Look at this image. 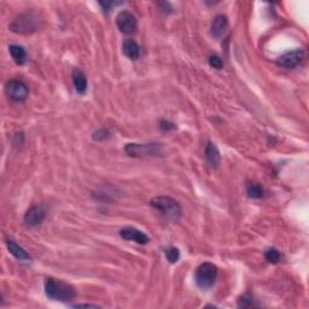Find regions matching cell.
<instances>
[{"instance_id":"obj_23","label":"cell","mask_w":309,"mask_h":309,"mask_svg":"<svg viewBox=\"0 0 309 309\" xmlns=\"http://www.w3.org/2000/svg\"><path fill=\"white\" fill-rule=\"evenodd\" d=\"M108 135H109V132L107 129H99L93 134V139L94 140H104L108 138Z\"/></svg>"},{"instance_id":"obj_8","label":"cell","mask_w":309,"mask_h":309,"mask_svg":"<svg viewBox=\"0 0 309 309\" xmlns=\"http://www.w3.org/2000/svg\"><path fill=\"white\" fill-rule=\"evenodd\" d=\"M116 24H118L119 29L124 34H130L136 29L138 22H136L135 16L130 13L129 11L124 10L119 12L118 17H116Z\"/></svg>"},{"instance_id":"obj_19","label":"cell","mask_w":309,"mask_h":309,"mask_svg":"<svg viewBox=\"0 0 309 309\" xmlns=\"http://www.w3.org/2000/svg\"><path fill=\"white\" fill-rule=\"evenodd\" d=\"M164 254H166L167 260H168L171 263H177L180 258L179 249H178V247H174L166 249Z\"/></svg>"},{"instance_id":"obj_3","label":"cell","mask_w":309,"mask_h":309,"mask_svg":"<svg viewBox=\"0 0 309 309\" xmlns=\"http://www.w3.org/2000/svg\"><path fill=\"white\" fill-rule=\"evenodd\" d=\"M152 208L157 209L167 219L177 221L182 216V207L174 198L168 196L155 197L150 202Z\"/></svg>"},{"instance_id":"obj_10","label":"cell","mask_w":309,"mask_h":309,"mask_svg":"<svg viewBox=\"0 0 309 309\" xmlns=\"http://www.w3.org/2000/svg\"><path fill=\"white\" fill-rule=\"evenodd\" d=\"M120 236H121V238L124 239V241L135 242V243L141 244V246H144V244H147L150 242L149 236L145 235V233L141 232L140 230H138V228H134V227L122 228V230L120 231Z\"/></svg>"},{"instance_id":"obj_24","label":"cell","mask_w":309,"mask_h":309,"mask_svg":"<svg viewBox=\"0 0 309 309\" xmlns=\"http://www.w3.org/2000/svg\"><path fill=\"white\" fill-rule=\"evenodd\" d=\"M99 5L103 7V10H104L105 12H110L114 5H118V4H115V2H108L107 1V2H99Z\"/></svg>"},{"instance_id":"obj_17","label":"cell","mask_w":309,"mask_h":309,"mask_svg":"<svg viewBox=\"0 0 309 309\" xmlns=\"http://www.w3.org/2000/svg\"><path fill=\"white\" fill-rule=\"evenodd\" d=\"M247 196L250 197V198L260 199V198H263L266 191H264L263 186H261L260 184L249 183L247 185Z\"/></svg>"},{"instance_id":"obj_20","label":"cell","mask_w":309,"mask_h":309,"mask_svg":"<svg viewBox=\"0 0 309 309\" xmlns=\"http://www.w3.org/2000/svg\"><path fill=\"white\" fill-rule=\"evenodd\" d=\"M255 306H257V305H255L254 300H252V297L250 296V295H244V296H242L238 301V307L250 308V307H255Z\"/></svg>"},{"instance_id":"obj_2","label":"cell","mask_w":309,"mask_h":309,"mask_svg":"<svg viewBox=\"0 0 309 309\" xmlns=\"http://www.w3.org/2000/svg\"><path fill=\"white\" fill-rule=\"evenodd\" d=\"M39 26H40V18L39 15L34 11L30 12H24L17 16L12 22L10 23V30L17 34L29 35L37 32Z\"/></svg>"},{"instance_id":"obj_25","label":"cell","mask_w":309,"mask_h":309,"mask_svg":"<svg viewBox=\"0 0 309 309\" xmlns=\"http://www.w3.org/2000/svg\"><path fill=\"white\" fill-rule=\"evenodd\" d=\"M74 307L75 308H80V307H97V306H94V305H75Z\"/></svg>"},{"instance_id":"obj_14","label":"cell","mask_w":309,"mask_h":309,"mask_svg":"<svg viewBox=\"0 0 309 309\" xmlns=\"http://www.w3.org/2000/svg\"><path fill=\"white\" fill-rule=\"evenodd\" d=\"M71 77H73V83L75 90L79 94H85L87 92V77L86 75L82 73L80 69H74L73 74H71Z\"/></svg>"},{"instance_id":"obj_15","label":"cell","mask_w":309,"mask_h":309,"mask_svg":"<svg viewBox=\"0 0 309 309\" xmlns=\"http://www.w3.org/2000/svg\"><path fill=\"white\" fill-rule=\"evenodd\" d=\"M122 50H124V56H127L129 60H138L139 56H140V49L139 45L132 39H126L122 44Z\"/></svg>"},{"instance_id":"obj_1","label":"cell","mask_w":309,"mask_h":309,"mask_svg":"<svg viewBox=\"0 0 309 309\" xmlns=\"http://www.w3.org/2000/svg\"><path fill=\"white\" fill-rule=\"evenodd\" d=\"M45 294L49 299L61 302H69L76 296L75 289L70 284L57 279H46L45 282Z\"/></svg>"},{"instance_id":"obj_9","label":"cell","mask_w":309,"mask_h":309,"mask_svg":"<svg viewBox=\"0 0 309 309\" xmlns=\"http://www.w3.org/2000/svg\"><path fill=\"white\" fill-rule=\"evenodd\" d=\"M46 218V210L43 205H34L24 215V222L27 226L35 227L40 225Z\"/></svg>"},{"instance_id":"obj_18","label":"cell","mask_w":309,"mask_h":309,"mask_svg":"<svg viewBox=\"0 0 309 309\" xmlns=\"http://www.w3.org/2000/svg\"><path fill=\"white\" fill-rule=\"evenodd\" d=\"M264 258H266L269 263L277 264L280 262V260H282V255H280L279 250H277L275 247H269V249H267L266 251H264Z\"/></svg>"},{"instance_id":"obj_4","label":"cell","mask_w":309,"mask_h":309,"mask_svg":"<svg viewBox=\"0 0 309 309\" xmlns=\"http://www.w3.org/2000/svg\"><path fill=\"white\" fill-rule=\"evenodd\" d=\"M124 152L130 157H162L164 155L162 144H127Z\"/></svg>"},{"instance_id":"obj_12","label":"cell","mask_w":309,"mask_h":309,"mask_svg":"<svg viewBox=\"0 0 309 309\" xmlns=\"http://www.w3.org/2000/svg\"><path fill=\"white\" fill-rule=\"evenodd\" d=\"M5 244H6L7 249H9L10 254L15 256L16 258L19 261H30V255L28 254L26 250L23 249L21 246H18L12 238H6L5 239Z\"/></svg>"},{"instance_id":"obj_22","label":"cell","mask_w":309,"mask_h":309,"mask_svg":"<svg viewBox=\"0 0 309 309\" xmlns=\"http://www.w3.org/2000/svg\"><path fill=\"white\" fill-rule=\"evenodd\" d=\"M160 128L162 130H164V132H168V130H173L175 128V124H172V122L167 121V120H162V121L160 122Z\"/></svg>"},{"instance_id":"obj_6","label":"cell","mask_w":309,"mask_h":309,"mask_svg":"<svg viewBox=\"0 0 309 309\" xmlns=\"http://www.w3.org/2000/svg\"><path fill=\"white\" fill-rule=\"evenodd\" d=\"M306 60V52L305 50L297 49L292 50V51H288L285 54L280 56L277 60V63L280 66L286 69H295L299 68L300 65H302L303 62Z\"/></svg>"},{"instance_id":"obj_7","label":"cell","mask_w":309,"mask_h":309,"mask_svg":"<svg viewBox=\"0 0 309 309\" xmlns=\"http://www.w3.org/2000/svg\"><path fill=\"white\" fill-rule=\"evenodd\" d=\"M5 93L13 102L21 103L28 98L29 90L26 83L21 80H10L5 86Z\"/></svg>"},{"instance_id":"obj_11","label":"cell","mask_w":309,"mask_h":309,"mask_svg":"<svg viewBox=\"0 0 309 309\" xmlns=\"http://www.w3.org/2000/svg\"><path fill=\"white\" fill-rule=\"evenodd\" d=\"M228 29V19L225 15H218L213 19L210 26V33L215 39H221L225 37Z\"/></svg>"},{"instance_id":"obj_21","label":"cell","mask_w":309,"mask_h":309,"mask_svg":"<svg viewBox=\"0 0 309 309\" xmlns=\"http://www.w3.org/2000/svg\"><path fill=\"white\" fill-rule=\"evenodd\" d=\"M208 63H209L210 66H213L214 69H218V70L219 69L224 68V62H222V60L218 55L210 56L209 60H208Z\"/></svg>"},{"instance_id":"obj_13","label":"cell","mask_w":309,"mask_h":309,"mask_svg":"<svg viewBox=\"0 0 309 309\" xmlns=\"http://www.w3.org/2000/svg\"><path fill=\"white\" fill-rule=\"evenodd\" d=\"M205 160L211 168H218L220 162H221V156H220L219 149L215 144L208 143L205 146Z\"/></svg>"},{"instance_id":"obj_16","label":"cell","mask_w":309,"mask_h":309,"mask_svg":"<svg viewBox=\"0 0 309 309\" xmlns=\"http://www.w3.org/2000/svg\"><path fill=\"white\" fill-rule=\"evenodd\" d=\"M9 52L12 57V60L15 61L16 64L18 65H23L27 61V52L26 50L19 45H11L9 47Z\"/></svg>"},{"instance_id":"obj_5","label":"cell","mask_w":309,"mask_h":309,"mask_svg":"<svg viewBox=\"0 0 309 309\" xmlns=\"http://www.w3.org/2000/svg\"><path fill=\"white\" fill-rule=\"evenodd\" d=\"M216 278H218V267L210 262L199 264L198 268L196 269V274H194L197 286L202 290H208V289L213 288L216 282Z\"/></svg>"}]
</instances>
